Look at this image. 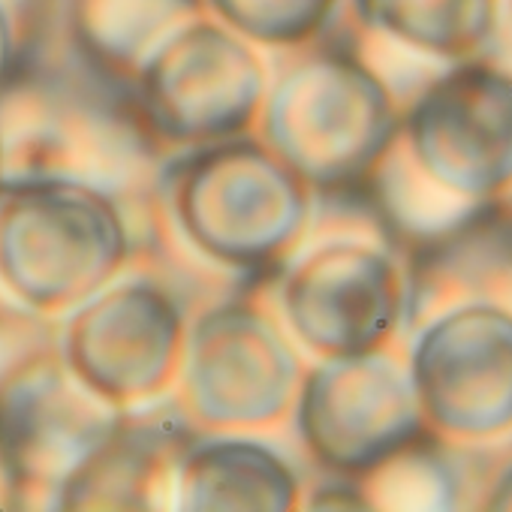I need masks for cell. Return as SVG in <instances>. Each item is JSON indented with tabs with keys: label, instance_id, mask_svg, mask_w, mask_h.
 <instances>
[{
	"label": "cell",
	"instance_id": "6da1fadb",
	"mask_svg": "<svg viewBox=\"0 0 512 512\" xmlns=\"http://www.w3.org/2000/svg\"><path fill=\"white\" fill-rule=\"evenodd\" d=\"M416 395L455 437L512 431V311L470 302L443 314L419 341Z\"/></svg>",
	"mask_w": 512,
	"mask_h": 512
},
{
	"label": "cell",
	"instance_id": "7a4b0ae2",
	"mask_svg": "<svg viewBox=\"0 0 512 512\" xmlns=\"http://www.w3.org/2000/svg\"><path fill=\"white\" fill-rule=\"evenodd\" d=\"M413 145L425 172L461 202L512 190V76L461 67L437 82L413 115Z\"/></svg>",
	"mask_w": 512,
	"mask_h": 512
},
{
	"label": "cell",
	"instance_id": "3957f363",
	"mask_svg": "<svg viewBox=\"0 0 512 512\" xmlns=\"http://www.w3.org/2000/svg\"><path fill=\"white\" fill-rule=\"evenodd\" d=\"M485 506H488V509H512V464L494 479Z\"/></svg>",
	"mask_w": 512,
	"mask_h": 512
},
{
	"label": "cell",
	"instance_id": "277c9868",
	"mask_svg": "<svg viewBox=\"0 0 512 512\" xmlns=\"http://www.w3.org/2000/svg\"><path fill=\"white\" fill-rule=\"evenodd\" d=\"M503 199H506V208H509V223H512V190H509V193H503Z\"/></svg>",
	"mask_w": 512,
	"mask_h": 512
}]
</instances>
